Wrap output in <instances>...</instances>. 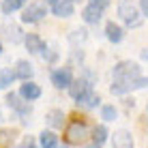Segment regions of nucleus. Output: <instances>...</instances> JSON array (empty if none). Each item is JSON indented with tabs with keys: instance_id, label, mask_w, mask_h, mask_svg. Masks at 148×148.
Here are the masks:
<instances>
[{
	"instance_id": "1",
	"label": "nucleus",
	"mask_w": 148,
	"mask_h": 148,
	"mask_svg": "<svg viewBox=\"0 0 148 148\" xmlns=\"http://www.w3.org/2000/svg\"><path fill=\"white\" fill-rule=\"evenodd\" d=\"M148 77L140 75L137 62L131 60H122L114 67V82H112V92L114 95H127L135 88H146Z\"/></svg>"
},
{
	"instance_id": "2",
	"label": "nucleus",
	"mask_w": 148,
	"mask_h": 148,
	"mask_svg": "<svg viewBox=\"0 0 148 148\" xmlns=\"http://www.w3.org/2000/svg\"><path fill=\"white\" fill-rule=\"evenodd\" d=\"M88 137V127H86L84 120H71V125L64 129V140H67V144H75L79 146L82 142Z\"/></svg>"
},
{
	"instance_id": "3",
	"label": "nucleus",
	"mask_w": 148,
	"mask_h": 148,
	"mask_svg": "<svg viewBox=\"0 0 148 148\" xmlns=\"http://www.w3.org/2000/svg\"><path fill=\"white\" fill-rule=\"evenodd\" d=\"M118 15H120L122 22H125L127 26H131V28H137L142 24V17H140V13H137V9L129 2V0H122L118 4Z\"/></svg>"
},
{
	"instance_id": "4",
	"label": "nucleus",
	"mask_w": 148,
	"mask_h": 148,
	"mask_svg": "<svg viewBox=\"0 0 148 148\" xmlns=\"http://www.w3.org/2000/svg\"><path fill=\"white\" fill-rule=\"evenodd\" d=\"M47 15V7L43 2H30L22 13V22L24 24H37Z\"/></svg>"
},
{
	"instance_id": "5",
	"label": "nucleus",
	"mask_w": 148,
	"mask_h": 148,
	"mask_svg": "<svg viewBox=\"0 0 148 148\" xmlns=\"http://www.w3.org/2000/svg\"><path fill=\"white\" fill-rule=\"evenodd\" d=\"M7 105L9 108H13L15 112H19V114H30V105H28V101L24 99L22 95H15V92H11V95H7Z\"/></svg>"
},
{
	"instance_id": "6",
	"label": "nucleus",
	"mask_w": 148,
	"mask_h": 148,
	"mask_svg": "<svg viewBox=\"0 0 148 148\" xmlns=\"http://www.w3.org/2000/svg\"><path fill=\"white\" fill-rule=\"evenodd\" d=\"M71 82H73L71 69H56L52 73V84L56 86V88H69Z\"/></svg>"
},
{
	"instance_id": "7",
	"label": "nucleus",
	"mask_w": 148,
	"mask_h": 148,
	"mask_svg": "<svg viewBox=\"0 0 148 148\" xmlns=\"http://www.w3.org/2000/svg\"><path fill=\"white\" fill-rule=\"evenodd\" d=\"M88 90H92V84L86 82V79H75V82H71V86H69V95L73 97L75 101H79Z\"/></svg>"
},
{
	"instance_id": "8",
	"label": "nucleus",
	"mask_w": 148,
	"mask_h": 148,
	"mask_svg": "<svg viewBox=\"0 0 148 148\" xmlns=\"http://www.w3.org/2000/svg\"><path fill=\"white\" fill-rule=\"evenodd\" d=\"M2 37L7 41H11V43H19L24 37H22V28L17 26V24L13 22H4L2 24Z\"/></svg>"
},
{
	"instance_id": "9",
	"label": "nucleus",
	"mask_w": 148,
	"mask_h": 148,
	"mask_svg": "<svg viewBox=\"0 0 148 148\" xmlns=\"http://www.w3.org/2000/svg\"><path fill=\"white\" fill-rule=\"evenodd\" d=\"M24 43H26V49L30 54H43L45 52V41L39 37V34H26L24 37Z\"/></svg>"
},
{
	"instance_id": "10",
	"label": "nucleus",
	"mask_w": 148,
	"mask_h": 148,
	"mask_svg": "<svg viewBox=\"0 0 148 148\" xmlns=\"http://www.w3.org/2000/svg\"><path fill=\"white\" fill-rule=\"evenodd\" d=\"M19 95H22L26 101H37L41 97V88H39V84H32L30 79H26L22 84V88H19Z\"/></svg>"
},
{
	"instance_id": "11",
	"label": "nucleus",
	"mask_w": 148,
	"mask_h": 148,
	"mask_svg": "<svg viewBox=\"0 0 148 148\" xmlns=\"http://www.w3.org/2000/svg\"><path fill=\"white\" fill-rule=\"evenodd\" d=\"M101 15H103V9L97 7V4H90V2H88V7L82 11V17H84V22H88V24H99Z\"/></svg>"
},
{
	"instance_id": "12",
	"label": "nucleus",
	"mask_w": 148,
	"mask_h": 148,
	"mask_svg": "<svg viewBox=\"0 0 148 148\" xmlns=\"http://www.w3.org/2000/svg\"><path fill=\"white\" fill-rule=\"evenodd\" d=\"M52 11L56 17H71L73 15V2L71 0H58L52 4Z\"/></svg>"
},
{
	"instance_id": "13",
	"label": "nucleus",
	"mask_w": 148,
	"mask_h": 148,
	"mask_svg": "<svg viewBox=\"0 0 148 148\" xmlns=\"http://www.w3.org/2000/svg\"><path fill=\"white\" fill-rule=\"evenodd\" d=\"M105 37H108L112 43H120L122 37H125V32H122V28L118 26V24L108 22V24H105Z\"/></svg>"
},
{
	"instance_id": "14",
	"label": "nucleus",
	"mask_w": 148,
	"mask_h": 148,
	"mask_svg": "<svg viewBox=\"0 0 148 148\" xmlns=\"http://www.w3.org/2000/svg\"><path fill=\"white\" fill-rule=\"evenodd\" d=\"M114 148H133V137L129 131H116L114 133Z\"/></svg>"
},
{
	"instance_id": "15",
	"label": "nucleus",
	"mask_w": 148,
	"mask_h": 148,
	"mask_svg": "<svg viewBox=\"0 0 148 148\" xmlns=\"http://www.w3.org/2000/svg\"><path fill=\"white\" fill-rule=\"evenodd\" d=\"M15 75H17V79L26 82L32 77V64L28 62V60H17V64H15Z\"/></svg>"
},
{
	"instance_id": "16",
	"label": "nucleus",
	"mask_w": 148,
	"mask_h": 148,
	"mask_svg": "<svg viewBox=\"0 0 148 148\" xmlns=\"http://www.w3.org/2000/svg\"><path fill=\"white\" fill-rule=\"evenodd\" d=\"M39 144H41V148H58V135L54 131H41Z\"/></svg>"
},
{
	"instance_id": "17",
	"label": "nucleus",
	"mask_w": 148,
	"mask_h": 148,
	"mask_svg": "<svg viewBox=\"0 0 148 148\" xmlns=\"http://www.w3.org/2000/svg\"><path fill=\"white\" fill-rule=\"evenodd\" d=\"M47 125L52 127V129H60V127L64 125V114H62V110H49V112H47Z\"/></svg>"
},
{
	"instance_id": "18",
	"label": "nucleus",
	"mask_w": 148,
	"mask_h": 148,
	"mask_svg": "<svg viewBox=\"0 0 148 148\" xmlns=\"http://www.w3.org/2000/svg\"><path fill=\"white\" fill-rule=\"evenodd\" d=\"M15 79H17L15 71H11V69H2V71H0V88H2V90H7Z\"/></svg>"
},
{
	"instance_id": "19",
	"label": "nucleus",
	"mask_w": 148,
	"mask_h": 148,
	"mask_svg": "<svg viewBox=\"0 0 148 148\" xmlns=\"http://www.w3.org/2000/svg\"><path fill=\"white\" fill-rule=\"evenodd\" d=\"M15 142V133L11 129H0V148H11Z\"/></svg>"
},
{
	"instance_id": "20",
	"label": "nucleus",
	"mask_w": 148,
	"mask_h": 148,
	"mask_svg": "<svg viewBox=\"0 0 148 148\" xmlns=\"http://www.w3.org/2000/svg\"><path fill=\"white\" fill-rule=\"evenodd\" d=\"M24 4H26V0H2V13H13L17 11V9H22Z\"/></svg>"
},
{
	"instance_id": "21",
	"label": "nucleus",
	"mask_w": 148,
	"mask_h": 148,
	"mask_svg": "<svg viewBox=\"0 0 148 148\" xmlns=\"http://www.w3.org/2000/svg\"><path fill=\"white\" fill-rule=\"evenodd\" d=\"M108 135L110 133H108V129H105L103 125H97L95 129H92V140H95V144H99V146L108 140Z\"/></svg>"
},
{
	"instance_id": "22",
	"label": "nucleus",
	"mask_w": 148,
	"mask_h": 148,
	"mask_svg": "<svg viewBox=\"0 0 148 148\" xmlns=\"http://www.w3.org/2000/svg\"><path fill=\"white\" fill-rule=\"evenodd\" d=\"M77 103H79V105H84V108H95V105L99 103V95H95L92 90H88V92L82 97Z\"/></svg>"
},
{
	"instance_id": "23",
	"label": "nucleus",
	"mask_w": 148,
	"mask_h": 148,
	"mask_svg": "<svg viewBox=\"0 0 148 148\" xmlns=\"http://www.w3.org/2000/svg\"><path fill=\"white\" fill-rule=\"evenodd\" d=\"M116 116H118V112H116L114 105H103V110H101V118L103 120L112 122V120H116Z\"/></svg>"
},
{
	"instance_id": "24",
	"label": "nucleus",
	"mask_w": 148,
	"mask_h": 148,
	"mask_svg": "<svg viewBox=\"0 0 148 148\" xmlns=\"http://www.w3.org/2000/svg\"><path fill=\"white\" fill-rule=\"evenodd\" d=\"M71 41H73V43H77V41H84L86 39V30H73V32H71V37H69Z\"/></svg>"
},
{
	"instance_id": "25",
	"label": "nucleus",
	"mask_w": 148,
	"mask_h": 148,
	"mask_svg": "<svg viewBox=\"0 0 148 148\" xmlns=\"http://www.w3.org/2000/svg\"><path fill=\"white\" fill-rule=\"evenodd\" d=\"M19 148H39V146H37V142H34L32 137H26V140L22 142V146H19Z\"/></svg>"
},
{
	"instance_id": "26",
	"label": "nucleus",
	"mask_w": 148,
	"mask_h": 148,
	"mask_svg": "<svg viewBox=\"0 0 148 148\" xmlns=\"http://www.w3.org/2000/svg\"><path fill=\"white\" fill-rule=\"evenodd\" d=\"M90 4H97V7H101V9H105L110 4V0H90Z\"/></svg>"
},
{
	"instance_id": "27",
	"label": "nucleus",
	"mask_w": 148,
	"mask_h": 148,
	"mask_svg": "<svg viewBox=\"0 0 148 148\" xmlns=\"http://www.w3.org/2000/svg\"><path fill=\"white\" fill-rule=\"evenodd\" d=\"M140 7H142V13L148 15V0H140Z\"/></svg>"
},
{
	"instance_id": "28",
	"label": "nucleus",
	"mask_w": 148,
	"mask_h": 148,
	"mask_svg": "<svg viewBox=\"0 0 148 148\" xmlns=\"http://www.w3.org/2000/svg\"><path fill=\"white\" fill-rule=\"evenodd\" d=\"M142 58H144V60H148V49H142Z\"/></svg>"
},
{
	"instance_id": "29",
	"label": "nucleus",
	"mask_w": 148,
	"mask_h": 148,
	"mask_svg": "<svg viewBox=\"0 0 148 148\" xmlns=\"http://www.w3.org/2000/svg\"><path fill=\"white\" fill-rule=\"evenodd\" d=\"M86 148H99V144H90V146H86Z\"/></svg>"
},
{
	"instance_id": "30",
	"label": "nucleus",
	"mask_w": 148,
	"mask_h": 148,
	"mask_svg": "<svg viewBox=\"0 0 148 148\" xmlns=\"http://www.w3.org/2000/svg\"><path fill=\"white\" fill-rule=\"evenodd\" d=\"M47 2H49V4H54V2H58V0H47Z\"/></svg>"
},
{
	"instance_id": "31",
	"label": "nucleus",
	"mask_w": 148,
	"mask_h": 148,
	"mask_svg": "<svg viewBox=\"0 0 148 148\" xmlns=\"http://www.w3.org/2000/svg\"><path fill=\"white\" fill-rule=\"evenodd\" d=\"M0 54H2V45H0Z\"/></svg>"
},
{
	"instance_id": "32",
	"label": "nucleus",
	"mask_w": 148,
	"mask_h": 148,
	"mask_svg": "<svg viewBox=\"0 0 148 148\" xmlns=\"http://www.w3.org/2000/svg\"><path fill=\"white\" fill-rule=\"evenodd\" d=\"M0 120H2V112H0Z\"/></svg>"
},
{
	"instance_id": "33",
	"label": "nucleus",
	"mask_w": 148,
	"mask_h": 148,
	"mask_svg": "<svg viewBox=\"0 0 148 148\" xmlns=\"http://www.w3.org/2000/svg\"><path fill=\"white\" fill-rule=\"evenodd\" d=\"M58 148H67V146H58Z\"/></svg>"
},
{
	"instance_id": "34",
	"label": "nucleus",
	"mask_w": 148,
	"mask_h": 148,
	"mask_svg": "<svg viewBox=\"0 0 148 148\" xmlns=\"http://www.w3.org/2000/svg\"><path fill=\"white\" fill-rule=\"evenodd\" d=\"M71 2H73V0H71Z\"/></svg>"
}]
</instances>
